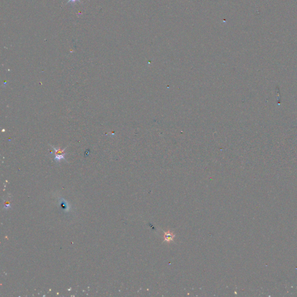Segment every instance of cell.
<instances>
[{
    "instance_id": "2",
    "label": "cell",
    "mask_w": 297,
    "mask_h": 297,
    "mask_svg": "<svg viewBox=\"0 0 297 297\" xmlns=\"http://www.w3.org/2000/svg\"><path fill=\"white\" fill-rule=\"evenodd\" d=\"M174 237V234L171 233V232H165V235H164V238H165V240L168 241V242H170V241H172L173 240Z\"/></svg>"
},
{
    "instance_id": "1",
    "label": "cell",
    "mask_w": 297,
    "mask_h": 297,
    "mask_svg": "<svg viewBox=\"0 0 297 297\" xmlns=\"http://www.w3.org/2000/svg\"><path fill=\"white\" fill-rule=\"evenodd\" d=\"M55 151V160L56 161H61L62 160H65L66 153H65V148L61 150L60 148H56L54 146H52Z\"/></svg>"
},
{
    "instance_id": "3",
    "label": "cell",
    "mask_w": 297,
    "mask_h": 297,
    "mask_svg": "<svg viewBox=\"0 0 297 297\" xmlns=\"http://www.w3.org/2000/svg\"><path fill=\"white\" fill-rule=\"evenodd\" d=\"M76 1H79L80 2V0H69V1L67 3H72V4H74L75 3Z\"/></svg>"
}]
</instances>
